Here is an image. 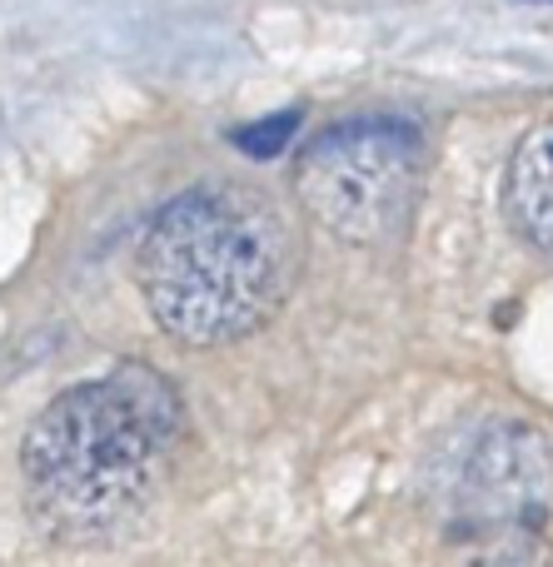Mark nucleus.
Here are the masks:
<instances>
[{
	"mask_svg": "<svg viewBox=\"0 0 553 567\" xmlns=\"http://www.w3.org/2000/svg\"><path fill=\"white\" fill-rule=\"evenodd\" d=\"M180 393L145 363H120L45 403L20 443V483L35 523L55 543H110L155 503L170 478Z\"/></svg>",
	"mask_w": 553,
	"mask_h": 567,
	"instance_id": "1",
	"label": "nucleus"
},
{
	"mask_svg": "<svg viewBox=\"0 0 553 567\" xmlns=\"http://www.w3.org/2000/svg\"><path fill=\"white\" fill-rule=\"evenodd\" d=\"M145 309L175 343L215 349L279 313L299 279V235L255 185H199L175 195L135 255Z\"/></svg>",
	"mask_w": 553,
	"mask_h": 567,
	"instance_id": "2",
	"label": "nucleus"
},
{
	"mask_svg": "<svg viewBox=\"0 0 553 567\" xmlns=\"http://www.w3.org/2000/svg\"><path fill=\"white\" fill-rule=\"evenodd\" d=\"M429 150L409 120H345L305 145L295 195L345 245H395L424 189Z\"/></svg>",
	"mask_w": 553,
	"mask_h": 567,
	"instance_id": "3",
	"label": "nucleus"
},
{
	"mask_svg": "<svg viewBox=\"0 0 553 567\" xmlns=\"http://www.w3.org/2000/svg\"><path fill=\"white\" fill-rule=\"evenodd\" d=\"M504 209L519 225V235L553 259V120L534 125L519 140L504 179Z\"/></svg>",
	"mask_w": 553,
	"mask_h": 567,
	"instance_id": "4",
	"label": "nucleus"
},
{
	"mask_svg": "<svg viewBox=\"0 0 553 567\" xmlns=\"http://www.w3.org/2000/svg\"><path fill=\"white\" fill-rule=\"evenodd\" d=\"M289 130H295V115L259 120L255 130H239V150H249V155H275V150L289 140Z\"/></svg>",
	"mask_w": 553,
	"mask_h": 567,
	"instance_id": "5",
	"label": "nucleus"
}]
</instances>
